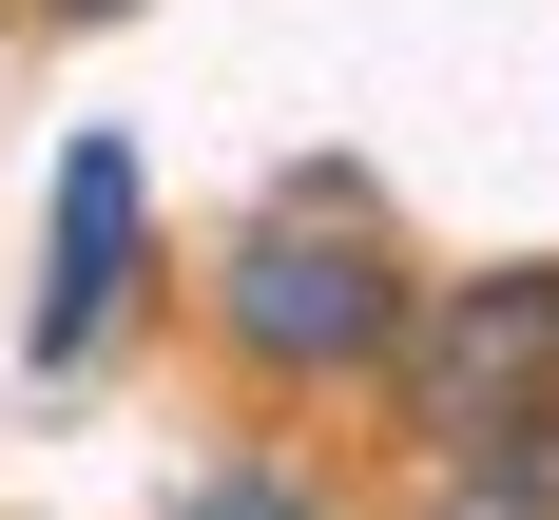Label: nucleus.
<instances>
[{
	"instance_id": "6",
	"label": "nucleus",
	"mask_w": 559,
	"mask_h": 520,
	"mask_svg": "<svg viewBox=\"0 0 559 520\" xmlns=\"http://www.w3.org/2000/svg\"><path fill=\"white\" fill-rule=\"evenodd\" d=\"M39 20H135V0H39Z\"/></svg>"
},
{
	"instance_id": "3",
	"label": "nucleus",
	"mask_w": 559,
	"mask_h": 520,
	"mask_svg": "<svg viewBox=\"0 0 559 520\" xmlns=\"http://www.w3.org/2000/svg\"><path fill=\"white\" fill-rule=\"evenodd\" d=\"M135 289H155V173H135V135H78L58 155V213H39V366H97L116 328H135Z\"/></svg>"
},
{
	"instance_id": "2",
	"label": "nucleus",
	"mask_w": 559,
	"mask_h": 520,
	"mask_svg": "<svg viewBox=\"0 0 559 520\" xmlns=\"http://www.w3.org/2000/svg\"><path fill=\"white\" fill-rule=\"evenodd\" d=\"M386 386H405V424H425V462H444L463 424H521V404H559V251L425 289V309H405V347H386Z\"/></svg>"
},
{
	"instance_id": "5",
	"label": "nucleus",
	"mask_w": 559,
	"mask_h": 520,
	"mask_svg": "<svg viewBox=\"0 0 559 520\" xmlns=\"http://www.w3.org/2000/svg\"><path fill=\"white\" fill-rule=\"evenodd\" d=\"M174 520H347V501L309 482V462H213V482H193Z\"/></svg>"
},
{
	"instance_id": "1",
	"label": "nucleus",
	"mask_w": 559,
	"mask_h": 520,
	"mask_svg": "<svg viewBox=\"0 0 559 520\" xmlns=\"http://www.w3.org/2000/svg\"><path fill=\"white\" fill-rule=\"evenodd\" d=\"M405 309H425V270L386 251V213H367L347 173L251 193V231L213 251V347L251 366V386H386Z\"/></svg>"
},
{
	"instance_id": "4",
	"label": "nucleus",
	"mask_w": 559,
	"mask_h": 520,
	"mask_svg": "<svg viewBox=\"0 0 559 520\" xmlns=\"http://www.w3.org/2000/svg\"><path fill=\"white\" fill-rule=\"evenodd\" d=\"M425 520H559V404H521V424H463Z\"/></svg>"
}]
</instances>
